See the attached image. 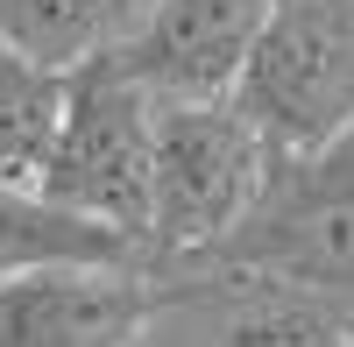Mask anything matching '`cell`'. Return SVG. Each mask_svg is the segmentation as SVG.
Listing matches in <instances>:
<instances>
[{
    "mask_svg": "<svg viewBox=\"0 0 354 347\" xmlns=\"http://www.w3.org/2000/svg\"><path fill=\"white\" fill-rule=\"evenodd\" d=\"M220 283H248V291H319L354 305V128H340L326 149L312 156H277L262 178L248 220L192 263Z\"/></svg>",
    "mask_w": 354,
    "mask_h": 347,
    "instance_id": "6da1fadb",
    "label": "cell"
},
{
    "mask_svg": "<svg viewBox=\"0 0 354 347\" xmlns=\"http://www.w3.org/2000/svg\"><path fill=\"white\" fill-rule=\"evenodd\" d=\"M270 142L248 128L234 100L213 106H156L149 142V220H142V270L177 276L205 263L234 227L248 220L262 178H270Z\"/></svg>",
    "mask_w": 354,
    "mask_h": 347,
    "instance_id": "7a4b0ae2",
    "label": "cell"
},
{
    "mask_svg": "<svg viewBox=\"0 0 354 347\" xmlns=\"http://www.w3.org/2000/svg\"><path fill=\"white\" fill-rule=\"evenodd\" d=\"M234 106L270 156H312L354 128V0H277Z\"/></svg>",
    "mask_w": 354,
    "mask_h": 347,
    "instance_id": "3957f363",
    "label": "cell"
},
{
    "mask_svg": "<svg viewBox=\"0 0 354 347\" xmlns=\"http://www.w3.org/2000/svg\"><path fill=\"white\" fill-rule=\"evenodd\" d=\"M149 142H156V100L121 57H93L71 71V100L57 121L50 163L36 191L71 206L100 227H121L142 248V220H149Z\"/></svg>",
    "mask_w": 354,
    "mask_h": 347,
    "instance_id": "277c9868",
    "label": "cell"
},
{
    "mask_svg": "<svg viewBox=\"0 0 354 347\" xmlns=\"http://www.w3.org/2000/svg\"><path fill=\"white\" fill-rule=\"evenodd\" d=\"M277 0H149L121 64L142 78L156 106H213L234 100L255 36Z\"/></svg>",
    "mask_w": 354,
    "mask_h": 347,
    "instance_id": "5b68a950",
    "label": "cell"
},
{
    "mask_svg": "<svg viewBox=\"0 0 354 347\" xmlns=\"http://www.w3.org/2000/svg\"><path fill=\"white\" fill-rule=\"evenodd\" d=\"M177 291L128 270H28L0 283V347H135Z\"/></svg>",
    "mask_w": 354,
    "mask_h": 347,
    "instance_id": "8992f818",
    "label": "cell"
},
{
    "mask_svg": "<svg viewBox=\"0 0 354 347\" xmlns=\"http://www.w3.org/2000/svg\"><path fill=\"white\" fill-rule=\"evenodd\" d=\"M128 263H142V248L121 227L57 206L36 185H0V283L28 270H128Z\"/></svg>",
    "mask_w": 354,
    "mask_h": 347,
    "instance_id": "52a82bcc",
    "label": "cell"
},
{
    "mask_svg": "<svg viewBox=\"0 0 354 347\" xmlns=\"http://www.w3.org/2000/svg\"><path fill=\"white\" fill-rule=\"evenodd\" d=\"M142 15L149 0H0V36L57 71H78L93 57H121Z\"/></svg>",
    "mask_w": 354,
    "mask_h": 347,
    "instance_id": "ba28073f",
    "label": "cell"
},
{
    "mask_svg": "<svg viewBox=\"0 0 354 347\" xmlns=\"http://www.w3.org/2000/svg\"><path fill=\"white\" fill-rule=\"evenodd\" d=\"M71 100V71L15 50L0 36V185H36L50 163L57 121Z\"/></svg>",
    "mask_w": 354,
    "mask_h": 347,
    "instance_id": "9c48e42d",
    "label": "cell"
},
{
    "mask_svg": "<svg viewBox=\"0 0 354 347\" xmlns=\"http://www.w3.org/2000/svg\"><path fill=\"white\" fill-rule=\"evenodd\" d=\"M213 347H347V298L270 283L234 312V326Z\"/></svg>",
    "mask_w": 354,
    "mask_h": 347,
    "instance_id": "30bf717a",
    "label": "cell"
},
{
    "mask_svg": "<svg viewBox=\"0 0 354 347\" xmlns=\"http://www.w3.org/2000/svg\"><path fill=\"white\" fill-rule=\"evenodd\" d=\"M347 347H354V305H347Z\"/></svg>",
    "mask_w": 354,
    "mask_h": 347,
    "instance_id": "8fae6325",
    "label": "cell"
}]
</instances>
